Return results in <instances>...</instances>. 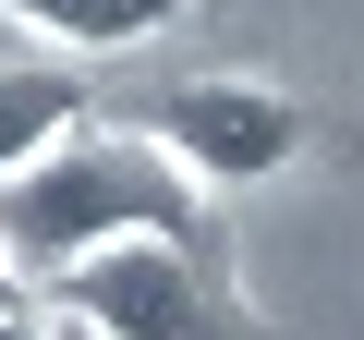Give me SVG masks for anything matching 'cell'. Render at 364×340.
<instances>
[{"instance_id": "cell-1", "label": "cell", "mask_w": 364, "mask_h": 340, "mask_svg": "<svg viewBox=\"0 0 364 340\" xmlns=\"http://www.w3.org/2000/svg\"><path fill=\"white\" fill-rule=\"evenodd\" d=\"M122 243H195V183L122 122V134H61L37 170L0 183V255L25 267V292L49 304V280H73L85 255H122Z\"/></svg>"}, {"instance_id": "cell-2", "label": "cell", "mask_w": 364, "mask_h": 340, "mask_svg": "<svg viewBox=\"0 0 364 340\" xmlns=\"http://www.w3.org/2000/svg\"><path fill=\"white\" fill-rule=\"evenodd\" d=\"M134 134H146L195 195H255V183H279V170L304 158V110H291L279 85H255V73H195V85H170V97L134 110Z\"/></svg>"}, {"instance_id": "cell-3", "label": "cell", "mask_w": 364, "mask_h": 340, "mask_svg": "<svg viewBox=\"0 0 364 340\" xmlns=\"http://www.w3.org/2000/svg\"><path fill=\"white\" fill-rule=\"evenodd\" d=\"M195 0H0V25L49 37V61H109V49H146L170 37Z\"/></svg>"}, {"instance_id": "cell-4", "label": "cell", "mask_w": 364, "mask_h": 340, "mask_svg": "<svg viewBox=\"0 0 364 340\" xmlns=\"http://www.w3.org/2000/svg\"><path fill=\"white\" fill-rule=\"evenodd\" d=\"M61 134H85V85H73V61H0V183L37 170Z\"/></svg>"}, {"instance_id": "cell-5", "label": "cell", "mask_w": 364, "mask_h": 340, "mask_svg": "<svg viewBox=\"0 0 364 340\" xmlns=\"http://www.w3.org/2000/svg\"><path fill=\"white\" fill-rule=\"evenodd\" d=\"M0 340H49V304H13V316H0Z\"/></svg>"}, {"instance_id": "cell-6", "label": "cell", "mask_w": 364, "mask_h": 340, "mask_svg": "<svg viewBox=\"0 0 364 340\" xmlns=\"http://www.w3.org/2000/svg\"><path fill=\"white\" fill-rule=\"evenodd\" d=\"M13 304H37V292H25V267H13V255H0V316H13Z\"/></svg>"}, {"instance_id": "cell-7", "label": "cell", "mask_w": 364, "mask_h": 340, "mask_svg": "<svg viewBox=\"0 0 364 340\" xmlns=\"http://www.w3.org/2000/svg\"><path fill=\"white\" fill-rule=\"evenodd\" d=\"M49 340H97V328H85V316H49Z\"/></svg>"}]
</instances>
